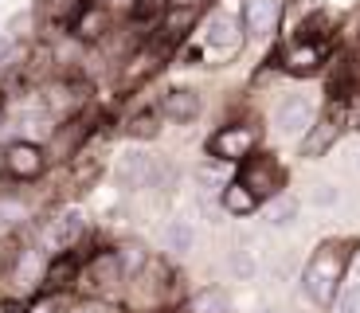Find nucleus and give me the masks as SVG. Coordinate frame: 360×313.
<instances>
[{
    "instance_id": "nucleus-1",
    "label": "nucleus",
    "mask_w": 360,
    "mask_h": 313,
    "mask_svg": "<svg viewBox=\"0 0 360 313\" xmlns=\"http://www.w3.org/2000/svg\"><path fill=\"white\" fill-rule=\"evenodd\" d=\"M345 267H349V243H321L309 255L306 274H302V290L309 294V302L333 305L345 282Z\"/></svg>"
},
{
    "instance_id": "nucleus-2",
    "label": "nucleus",
    "mask_w": 360,
    "mask_h": 313,
    "mask_svg": "<svg viewBox=\"0 0 360 313\" xmlns=\"http://www.w3.org/2000/svg\"><path fill=\"white\" fill-rule=\"evenodd\" d=\"M172 177V169L161 161V157H149L141 149H129L117 157V169H114V180L117 188L126 192H141V188H165Z\"/></svg>"
},
{
    "instance_id": "nucleus-3",
    "label": "nucleus",
    "mask_w": 360,
    "mask_h": 313,
    "mask_svg": "<svg viewBox=\"0 0 360 313\" xmlns=\"http://www.w3.org/2000/svg\"><path fill=\"white\" fill-rule=\"evenodd\" d=\"M255 145H259V129L251 125H224L207 137V153L216 161H247L255 157Z\"/></svg>"
},
{
    "instance_id": "nucleus-4",
    "label": "nucleus",
    "mask_w": 360,
    "mask_h": 313,
    "mask_svg": "<svg viewBox=\"0 0 360 313\" xmlns=\"http://www.w3.org/2000/svg\"><path fill=\"white\" fill-rule=\"evenodd\" d=\"M278 134L282 137H306L309 129L317 125V106L314 98H306V94H290V98H282L278 106Z\"/></svg>"
},
{
    "instance_id": "nucleus-5",
    "label": "nucleus",
    "mask_w": 360,
    "mask_h": 313,
    "mask_svg": "<svg viewBox=\"0 0 360 313\" xmlns=\"http://www.w3.org/2000/svg\"><path fill=\"white\" fill-rule=\"evenodd\" d=\"M239 180H243L247 188H251L259 200H274L282 196V169L274 165V157H247L243 161V172H239Z\"/></svg>"
},
{
    "instance_id": "nucleus-6",
    "label": "nucleus",
    "mask_w": 360,
    "mask_h": 313,
    "mask_svg": "<svg viewBox=\"0 0 360 313\" xmlns=\"http://www.w3.org/2000/svg\"><path fill=\"white\" fill-rule=\"evenodd\" d=\"M44 149L39 145H32V141H16V145H8V153H4V169L12 172L16 180H36L39 172H44Z\"/></svg>"
},
{
    "instance_id": "nucleus-7",
    "label": "nucleus",
    "mask_w": 360,
    "mask_h": 313,
    "mask_svg": "<svg viewBox=\"0 0 360 313\" xmlns=\"http://www.w3.org/2000/svg\"><path fill=\"white\" fill-rule=\"evenodd\" d=\"M341 129H345V117L337 114V110H329L325 117H317V125L302 137V157H321V153H329L333 141L341 137Z\"/></svg>"
},
{
    "instance_id": "nucleus-8",
    "label": "nucleus",
    "mask_w": 360,
    "mask_h": 313,
    "mask_svg": "<svg viewBox=\"0 0 360 313\" xmlns=\"http://www.w3.org/2000/svg\"><path fill=\"white\" fill-rule=\"evenodd\" d=\"M278 12H282V4L278 0H243V32H251L255 39H262V36H270L274 32V24H278Z\"/></svg>"
},
{
    "instance_id": "nucleus-9",
    "label": "nucleus",
    "mask_w": 360,
    "mask_h": 313,
    "mask_svg": "<svg viewBox=\"0 0 360 313\" xmlns=\"http://www.w3.org/2000/svg\"><path fill=\"white\" fill-rule=\"evenodd\" d=\"M122 278V255L117 250H102L86 262V274H82V286H90L94 294H102L106 286H114Z\"/></svg>"
},
{
    "instance_id": "nucleus-10",
    "label": "nucleus",
    "mask_w": 360,
    "mask_h": 313,
    "mask_svg": "<svg viewBox=\"0 0 360 313\" xmlns=\"http://www.w3.org/2000/svg\"><path fill=\"white\" fill-rule=\"evenodd\" d=\"M161 114L169 117V122H176V125L196 122L200 117V94L188 90V87H172L169 94H165V102H161Z\"/></svg>"
},
{
    "instance_id": "nucleus-11",
    "label": "nucleus",
    "mask_w": 360,
    "mask_h": 313,
    "mask_svg": "<svg viewBox=\"0 0 360 313\" xmlns=\"http://www.w3.org/2000/svg\"><path fill=\"white\" fill-rule=\"evenodd\" d=\"M204 39H207L212 47H224V51H231V47L243 39V20L227 16V12H216V16L207 20V27H204Z\"/></svg>"
},
{
    "instance_id": "nucleus-12",
    "label": "nucleus",
    "mask_w": 360,
    "mask_h": 313,
    "mask_svg": "<svg viewBox=\"0 0 360 313\" xmlns=\"http://www.w3.org/2000/svg\"><path fill=\"white\" fill-rule=\"evenodd\" d=\"M282 63H286V71H294V75H309V71H317V67L325 63V44H317V39L294 44Z\"/></svg>"
},
{
    "instance_id": "nucleus-13",
    "label": "nucleus",
    "mask_w": 360,
    "mask_h": 313,
    "mask_svg": "<svg viewBox=\"0 0 360 313\" xmlns=\"http://www.w3.org/2000/svg\"><path fill=\"white\" fill-rule=\"evenodd\" d=\"M82 231H86V215H82L79 207H71V212H63L59 219H55L51 243H55V247H71V243H79Z\"/></svg>"
},
{
    "instance_id": "nucleus-14",
    "label": "nucleus",
    "mask_w": 360,
    "mask_h": 313,
    "mask_svg": "<svg viewBox=\"0 0 360 313\" xmlns=\"http://www.w3.org/2000/svg\"><path fill=\"white\" fill-rule=\"evenodd\" d=\"M224 207H227L231 215H251L255 207H259V196H255L243 180H235V184L224 188Z\"/></svg>"
},
{
    "instance_id": "nucleus-15",
    "label": "nucleus",
    "mask_w": 360,
    "mask_h": 313,
    "mask_svg": "<svg viewBox=\"0 0 360 313\" xmlns=\"http://www.w3.org/2000/svg\"><path fill=\"white\" fill-rule=\"evenodd\" d=\"M231 309H235L231 294L219 290V286H207V290H200V294L192 298V313H231Z\"/></svg>"
},
{
    "instance_id": "nucleus-16",
    "label": "nucleus",
    "mask_w": 360,
    "mask_h": 313,
    "mask_svg": "<svg viewBox=\"0 0 360 313\" xmlns=\"http://www.w3.org/2000/svg\"><path fill=\"white\" fill-rule=\"evenodd\" d=\"M192 224L188 219H172L169 227L161 231V243H165V250H172V255H184V250H192Z\"/></svg>"
},
{
    "instance_id": "nucleus-17",
    "label": "nucleus",
    "mask_w": 360,
    "mask_h": 313,
    "mask_svg": "<svg viewBox=\"0 0 360 313\" xmlns=\"http://www.w3.org/2000/svg\"><path fill=\"white\" fill-rule=\"evenodd\" d=\"M297 207H302V204H297L294 196H286V192H282V196H274L266 204V224L270 227H290L297 219Z\"/></svg>"
},
{
    "instance_id": "nucleus-18",
    "label": "nucleus",
    "mask_w": 360,
    "mask_h": 313,
    "mask_svg": "<svg viewBox=\"0 0 360 313\" xmlns=\"http://www.w3.org/2000/svg\"><path fill=\"white\" fill-rule=\"evenodd\" d=\"M75 274H79V262L71 259V255H63V259L59 262H51V267H47V286H71L75 282Z\"/></svg>"
},
{
    "instance_id": "nucleus-19",
    "label": "nucleus",
    "mask_w": 360,
    "mask_h": 313,
    "mask_svg": "<svg viewBox=\"0 0 360 313\" xmlns=\"http://www.w3.org/2000/svg\"><path fill=\"white\" fill-rule=\"evenodd\" d=\"M157 122H161V117H157V110H141V114L129 122L126 134L129 137H157V134H161V125H157Z\"/></svg>"
},
{
    "instance_id": "nucleus-20",
    "label": "nucleus",
    "mask_w": 360,
    "mask_h": 313,
    "mask_svg": "<svg viewBox=\"0 0 360 313\" xmlns=\"http://www.w3.org/2000/svg\"><path fill=\"white\" fill-rule=\"evenodd\" d=\"M255 270H259V262H255V255H251V250H235V255H231V274H235V278H243V282H251V278H255Z\"/></svg>"
},
{
    "instance_id": "nucleus-21",
    "label": "nucleus",
    "mask_w": 360,
    "mask_h": 313,
    "mask_svg": "<svg viewBox=\"0 0 360 313\" xmlns=\"http://www.w3.org/2000/svg\"><path fill=\"white\" fill-rule=\"evenodd\" d=\"M337 313H360V282H345L337 294Z\"/></svg>"
},
{
    "instance_id": "nucleus-22",
    "label": "nucleus",
    "mask_w": 360,
    "mask_h": 313,
    "mask_svg": "<svg viewBox=\"0 0 360 313\" xmlns=\"http://www.w3.org/2000/svg\"><path fill=\"white\" fill-rule=\"evenodd\" d=\"M102 32H106V16L102 12H82V20H79V36H90V39H98Z\"/></svg>"
},
{
    "instance_id": "nucleus-23",
    "label": "nucleus",
    "mask_w": 360,
    "mask_h": 313,
    "mask_svg": "<svg viewBox=\"0 0 360 313\" xmlns=\"http://www.w3.org/2000/svg\"><path fill=\"white\" fill-rule=\"evenodd\" d=\"M309 204H317V207L341 204V188H337V184H314V192H309Z\"/></svg>"
},
{
    "instance_id": "nucleus-24",
    "label": "nucleus",
    "mask_w": 360,
    "mask_h": 313,
    "mask_svg": "<svg viewBox=\"0 0 360 313\" xmlns=\"http://www.w3.org/2000/svg\"><path fill=\"white\" fill-rule=\"evenodd\" d=\"M196 24V8H180V12H169V32L172 36H184V32H188V27Z\"/></svg>"
},
{
    "instance_id": "nucleus-25",
    "label": "nucleus",
    "mask_w": 360,
    "mask_h": 313,
    "mask_svg": "<svg viewBox=\"0 0 360 313\" xmlns=\"http://www.w3.org/2000/svg\"><path fill=\"white\" fill-rule=\"evenodd\" d=\"M20 51V39H12V36H0V67H8L12 63V55Z\"/></svg>"
},
{
    "instance_id": "nucleus-26",
    "label": "nucleus",
    "mask_w": 360,
    "mask_h": 313,
    "mask_svg": "<svg viewBox=\"0 0 360 313\" xmlns=\"http://www.w3.org/2000/svg\"><path fill=\"white\" fill-rule=\"evenodd\" d=\"M110 8H122V12H137V0H110Z\"/></svg>"
},
{
    "instance_id": "nucleus-27",
    "label": "nucleus",
    "mask_w": 360,
    "mask_h": 313,
    "mask_svg": "<svg viewBox=\"0 0 360 313\" xmlns=\"http://www.w3.org/2000/svg\"><path fill=\"white\" fill-rule=\"evenodd\" d=\"M32 313H59V305H55V302H44V305H36Z\"/></svg>"
},
{
    "instance_id": "nucleus-28",
    "label": "nucleus",
    "mask_w": 360,
    "mask_h": 313,
    "mask_svg": "<svg viewBox=\"0 0 360 313\" xmlns=\"http://www.w3.org/2000/svg\"><path fill=\"white\" fill-rule=\"evenodd\" d=\"M356 169H360V157H356Z\"/></svg>"
}]
</instances>
